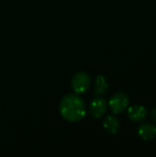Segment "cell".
Wrapping results in <instances>:
<instances>
[{
  "mask_svg": "<svg viewBox=\"0 0 156 157\" xmlns=\"http://www.w3.org/2000/svg\"><path fill=\"white\" fill-rule=\"evenodd\" d=\"M108 88V82L103 75H97L95 84V93L97 95H103Z\"/></svg>",
  "mask_w": 156,
  "mask_h": 157,
  "instance_id": "cell-8",
  "label": "cell"
},
{
  "mask_svg": "<svg viewBox=\"0 0 156 157\" xmlns=\"http://www.w3.org/2000/svg\"><path fill=\"white\" fill-rule=\"evenodd\" d=\"M108 105L113 113L115 114L121 113L129 106V97L122 92L116 93L111 97Z\"/></svg>",
  "mask_w": 156,
  "mask_h": 157,
  "instance_id": "cell-2",
  "label": "cell"
},
{
  "mask_svg": "<svg viewBox=\"0 0 156 157\" xmlns=\"http://www.w3.org/2000/svg\"><path fill=\"white\" fill-rule=\"evenodd\" d=\"M107 102L105 99L101 98H96L92 100L91 104H90V114L93 118L95 119H98L101 118L107 111Z\"/></svg>",
  "mask_w": 156,
  "mask_h": 157,
  "instance_id": "cell-4",
  "label": "cell"
},
{
  "mask_svg": "<svg viewBox=\"0 0 156 157\" xmlns=\"http://www.w3.org/2000/svg\"><path fill=\"white\" fill-rule=\"evenodd\" d=\"M90 86V78L86 73L79 72L75 74L72 79V87L76 93H83L88 89Z\"/></svg>",
  "mask_w": 156,
  "mask_h": 157,
  "instance_id": "cell-3",
  "label": "cell"
},
{
  "mask_svg": "<svg viewBox=\"0 0 156 157\" xmlns=\"http://www.w3.org/2000/svg\"><path fill=\"white\" fill-rule=\"evenodd\" d=\"M137 132L141 139L150 141L156 136V127L151 123H143L139 127Z\"/></svg>",
  "mask_w": 156,
  "mask_h": 157,
  "instance_id": "cell-6",
  "label": "cell"
},
{
  "mask_svg": "<svg viewBox=\"0 0 156 157\" xmlns=\"http://www.w3.org/2000/svg\"><path fill=\"white\" fill-rule=\"evenodd\" d=\"M104 128L110 134H116L120 130V121L119 120L112 115H108L104 121Z\"/></svg>",
  "mask_w": 156,
  "mask_h": 157,
  "instance_id": "cell-7",
  "label": "cell"
},
{
  "mask_svg": "<svg viewBox=\"0 0 156 157\" xmlns=\"http://www.w3.org/2000/svg\"><path fill=\"white\" fill-rule=\"evenodd\" d=\"M128 116L131 121H142L147 116V109L141 105H134L129 108L128 109Z\"/></svg>",
  "mask_w": 156,
  "mask_h": 157,
  "instance_id": "cell-5",
  "label": "cell"
},
{
  "mask_svg": "<svg viewBox=\"0 0 156 157\" xmlns=\"http://www.w3.org/2000/svg\"><path fill=\"white\" fill-rule=\"evenodd\" d=\"M60 111L66 121H78L86 114V105L79 96L69 94L62 99Z\"/></svg>",
  "mask_w": 156,
  "mask_h": 157,
  "instance_id": "cell-1",
  "label": "cell"
},
{
  "mask_svg": "<svg viewBox=\"0 0 156 157\" xmlns=\"http://www.w3.org/2000/svg\"><path fill=\"white\" fill-rule=\"evenodd\" d=\"M151 119L156 122V109H153L152 111H151Z\"/></svg>",
  "mask_w": 156,
  "mask_h": 157,
  "instance_id": "cell-9",
  "label": "cell"
}]
</instances>
